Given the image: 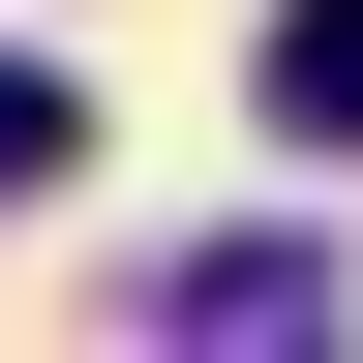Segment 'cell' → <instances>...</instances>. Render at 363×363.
Wrapping results in <instances>:
<instances>
[{"label":"cell","mask_w":363,"mask_h":363,"mask_svg":"<svg viewBox=\"0 0 363 363\" xmlns=\"http://www.w3.org/2000/svg\"><path fill=\"white\" fill-rule=\"evenodd\" d=\"M61 152H91V91H61V61H0V212H30Z\"/></svg>","instance_id":"obj_3"},{"label":"cell","mask_w":363,"mask_h":363,"mask_svg":"<svg viewBox=\"0 0 363 363\" xmlns=\"http://www.w3.org/2000/svg\"><path fill=\"white\" fill-rule=\"evenodd\" d=\"M272 152H363V0H272Z\"/></svg>","instance_id":"obj_2"},{"label":"cell","mask_w":363,"mask_h":363,"mask_svg":"<svg viewBox=\"0 0 363 363\" xmlns=\"http://www.w3.org/2000/svg\"><path fill=\"white\" fill-rule=\"evenodd\" d=\"M152 333H333V272H303V242H182V272H152Z\"/></svg>","instance_id":"obj_1"}]
</instances>
